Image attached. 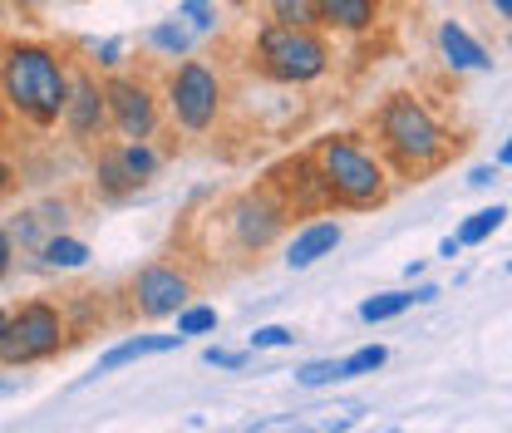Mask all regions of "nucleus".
<instances>
[{
	"label": "nucleus",
	"mask_w": 512,
	"mask_h": 433,
	"mask_svg": "<svg viewBox=\"0 0 512 433\" xmlns=\"http://www.w3.org/2000/svg\"><path fill=\"white\" fill-rule=\"evenodd\" d=\"M0 84L10 94V104L30 119V124H55L64 114V99H69V79H64L60 60L40 45H15L5 55L0 69Z\"/></svg>",
	"instance_id": "nucleus-1"
},
{
	"label": "nucleus",
	"mask_w": 512,
	"mask_h": 433,
	"mask_svg": "<svg viewBox=\"0 0 512 433\" xmlns=\"http://www.w3.org/2000/svg\"><path fill=\"white\" fill-rule=\"evenodd\" d=\"M380 133H384V143L394 148V158L409 163V168H429V163L444 158V128L434 124V114L419 99H409V94H399V99L384 104Z\"/></svg>",
	"instance_id": "nucleus-2"
},
{
	"label": "nucleus",
	"mask_w": 512,
	"mask_h": 433,
	"mask_svg": "<svg viewBox=\"0 0 512 433\" xmlns=\"http://www.w3.org/2000/svg\"><path fill=\"white\" fill-rule=\"evenodd\" d=\"M320 178H325V187H330L335 197H345V202H355V207H370V202L384 197L380 163H375L365 148H355L350 138L320 143Z\"/></svg>",
	"instance_id": "nucleus-3"
},
{
	"label": "nucleus",
	"mask_w": 512,
	"mask_h": 433,
	"mask_svg": "<svg viewBox=\"0 0 512 433\" xmlns=\"http://www.w3.org/2000/svg\"><path fill=\"white\" fill-rule=\"evenodd\" d=\"M256 45H261L266 74H276L286 84H306V79L325 74V45L306 25H266Z\"/></svg>",
	"instance_id": "nucleus-4"
},
{
	"label": "nucleus",
	"mask_w": 512,
	"mask_h": 433,
	"mask_svg": "<svg viewBox=\"0 0 512 433\" xmlns=\"http://www.w3.org/2000/svg\"><path fill=\"white\" fill-rule=\"evenodd\" d=\"M60 335H64L60 310L45 306V301H30V306H20L5 320V330H0V360H5V365L45 360V355L60 350Z\"/></svg>",
	"instance_id": "nucleus-5"
},
{
	"label": "nucleus",
	"mask_w": 512,
	"mask_h": 433,
	"mask_svg": "<svg viewBox=\"0 0 512 433\" xmlns=\"http://www.w3.org/2000/svg\"><path fill=\"white\" fill-rule=\"evenodd\" d=\"M173 114H178V124L192 128V133H202V128L217 119V79H212V69L207 64H183L178 74H173Z\"/></svg>",
	"instance_id": "nucleus-6"
},
{
	"label": "nucleus",
	"mask_w": 512,
	"mask_h": 433,
	"mask_svg": "<svg viewBox=\"0 0 512 433\" xmlns=\"http://www.w3.org/2000/svg\"><path fill=\"white\" fill-rule=\"evenodd\" d=\"M104 104L114 109V124H119V133H124V138H133V143H143V138L153 133V124H158L153 94H148L143 84H133V79H114V84H109V94H104Z\"/></svg>",
	"instance_id": "nucleus-7"
},
{
	"label": "nucleus",
	"mask_w": 512,
	"mask_h": 433,
	"mask_svg": "<svg viewBox=\"0 0 512 433\" xmlns=\"http://www.w3.org/2000/svg\"><path fill=\"white\" fill-rule=\"evenodd\" d=\"M133 296H138L143 315H178V310L188 306V281L173 266H143Z\"/></svg>",
	"instance_id": "nucleus-8"
},
{
	"label": "nucleus",
	"mask_w": 512,
	"mask_h": 433,
	"mask_svg": "<svg viewBox=\"0 0 512 433\" xmlns=\"http://www.w3.org/2000/svg\"><path fill=\"white\" fill-rule=\"evenodd\" d=\"M232 222H237V237H242V247H266L276 232H281V207L271 202V197H242L237 202V212H232Z\"/></svg>",
	"instance_id": "nucleus-9"
},
{
	"label": "nucleus",
	"mask_w": 512,
	"mask_h": 433,
	"mask_svg": "<svg viewBox=\"0 0 512 433\" xmlns=\"http://www.w3.org/2000/svg\"><path fill=\"white\" fill-rule=\"evenodd\" d=\"M64 119H69V133H74V138H94V133L104 128V94H99V84H94L89 74L74 79V89H69V99H64Z\"/></svg>",
	"instance_id": "nucleus-10"
},
{
	"label": "nucleus",
	"mask_w": 512,
	"mask_h": 433,
	"mask_svg": "<svg viewBox=\"0 0 512 433\" xmlns=\"http://www.w3.org/2000/svg\"><path fill=\"white\" fill-rule=\"evenodd\" d=\"M183 345V335H138V340H124V345H114L99 365H94V374H114L124 370V365H133V360H148V355H168V350H178Z\"/></svg>",
	"instance_id": "nucleus-11"
},
{
	"label": "nucleus",
	"mask_w": 512,
	"mask_h": 433,
	"mask_svg": "<svg viewBox=\"0 0 512 433\" xmlns=\"http://www.w3.org/2000/svg\"><path fill=\"white\" fill-rule=\"evenodd\" d=\"M335 247H340V227H335V222H316V227H306V232L291 242L286 266H291V271H306V266H316L320 256H330Z\"/></svg>",
	"instance_id": "nucleus-12"
},
{
	"label": "nucleus",
	"mask_w": 512,
	"mask_h": 433,
	"mask_svg": "<svg viewBox=\"0 0 512 433\" xmlns=\"http://www.w3.org/2000/svg\"><path fill=\"white\" fill-rule=\"evenodd\" d=\"M439 45H444V55H448L453 69H488V64H493L488 60V50H483L458 20H448L444 30H439Z\"/></svg>",
	"instance_id": "nucleus-13"
},
{
	"label": "nucleus",
	"mask_w": 512,
	"mask_h": 433,
	"mask_svg": "<svg viewBox=\"0 0 512 433\" xmlns=\"http://www.w3.org/2000/svg\"><path fill=\"white\" fill-rule=\"evenodd\" d=\"M311 10L340 30H365L375 20V0H311Z\"/></svg>",
	"instance_id": "nucleus-14"
},
{
	"label": "nucleus",
	"mask_w": 512,
	"mask_h": 433,
	"mask_svg": "<svg viewBox=\"0 0 512 433\" xmlns=\"http://www.w3.org/2000/svg\"><path fill=\"white\" fill-rule=\"evenodd\" d=\"M503 217H508V207H483V212H473L468 222H463V232H458V247H473V242H488L498 227H503Z\"/></svg>",
	"instance_id": "nucleus-15"
},
{
	"label": "nucleus",
	"mask_w": 512,
	"mask_h": 433,
	"mask_svg": "<svg viewBox=\"0 0 512 433\" xmlns=\"http://www.w3.org/2000/svg\"><path fill=\"white\" fill-rule=\"evenodd\" d=\"M40 256H45L50 266L74 271V266H84V261H89V247H84V242H74V237H50V242L40 247Z\"/></svg>",
	"instance_id": "nucleus-16"
},
{
	"label": "nucleus",
	"mask_w": 512,
	"mask_h": 433,
	"mask_svg": "<svg viewBox=\"0 0 512 433\" xmlns=\"http://www.w3.org/2000/svg\"><path fill=\"white\" fill-rule=\"evenodd\" d=\"M99 187H104L109 197H124V192H133V187H138V178L124 168V158H119V153H109V158L99 163Z\"/></svg>",
	"instance_id": "nucleus-17"
},
{
	"label": "nucleus",
	"mask_w": 512,
	"mask_h": 433,
	"mask_svg": "<svg viewBox=\"0 0 512 433\" xmlns=\"http://www.w3.org/2000/svg\"><path fill=\"white\" fill-rule=\"evenodd\" d=\"M409 306H414V291H389V296L365 301V306H360V320H370V325H375V320H394L399 310H409Z\"/></svg>",
	"instance_id": "nucleus-18"
},
{
	"label": "nucleus",
	"mask_w": 512,
	"mask_h": 433,
	"mask_svg": "<svg viewBox=\"0 0 512 433\" xmlns=\"http://www.w3.org/2000/svg\"><path fill=\"white\" fill-rule=\"evenodd\" d=\"M153 45H158L163 55H188L192 50V30L173 25V20H163V25H153Z\"/></svg>",
	"instance_id": "nucleus-19"
},
{
	"label": "nucleus",
	"mask_w": 512,
	"mask_h": 433,
	"mask_svg": "<svg viewBox=\"0 0 512 433\" xmlns=\"http://www.w3.org/2000/svg\"><path fill=\"white\" fill-rule=\"evenodd\" d=\"M384 360H389V355H384L380 345H365V350H355V355H350V360L340 365V379H355V374H370V370H380Z\"/></svg>",
	"instance_id": "nucleus-20"
},
{
	"label": "nucleus",
	"mask_w": 512,
	"mask_h": 433,
	"mask_svg": "<svg viewBox=\"0 0 512 433\" xmlns=\"http://www.w3.org/2000/svg\"><path fill=\"white\" fill-rule=\"evenodd\" d=\"M212 325H217V310L212 306H192L178 315V335H183V340H188V335H207Z\"/></svg>",
	"instance_id": "nucleus-21"
},
{
	"label": "nucleus",
	"mask_w": 512,
	"mask_h": 433,
	"mask_svg": "<svg viewBox=\"0 0 512 433\" xmlns=\"http://www.w3.org/2000/svg\"><path fill=\"white\" fill-rule=\"evenodd\" d=\"M119 158H124V168L133 173V178H138V183H143V178H148V173L158 168V158H153V153H148L143 143H128V148H119Z\"/></svg>",
	"instance_id": "nucleus-22"
},
{
	"label": "nucleus",
	"mask_w": 512,
	"mask_h": 433,
	"mask_svg": "<svg viewBox=\"0 0 512 433\" xmlns=\"http://www.w3.org/2000/svg\"><path fill=\"white\" fill-rule=\"evenodd\" d=\"M271 10H276L281 25H311V20H316L311 0H271Z\"/></svg>",
	"instance_id": "nucleus-23"
},
{
	"label": "nucleus",
	"mask_w": 512,
	"mask_h": 433,
	"mask_svg": "<svg viewBox=\"0 0 512 433\" xmlns=\"http://www.w3.org/2000/svg\"><path fill=\"white\" fill-rule=\"evenodd\" d=\"M296 379H301L306 389H320V384H335V379H340V365H335V360H316V365L296 370Z\"/></svg>",
	"instance_id": "nucleus-24"
},
{
	"label": "nucleus",
	"mask_w": 512,
	"mask_h": 433,
	"mask_svg": "<svg viewBox=\"0 0 512 433\" xmlns=\"http://www.w3.org/2000/svg\"><path fill=\"white\" fill-rule=\"evenodd\" d=\"M183 20H188L197 35H207V30L217 25V15H212V0H183Z\"/></svg>",
	"instance_id": "nucleus-25"
},
{
	"label": "nucleus",
	"mask_w": 512,
	"mask_h": 433,
	"mask_svg": "<svg viewBox=\"0 0 512 433\" xmlns=\"http://www.w3.org/2000/svg\"><path fill=\"white\" fill-rule=\"evenodd\" d=\"M252 345L256 350H276V345H291V330L286 325H261L252 335Z\"/></svg>",
	"instance_id": "nucleus-26"
},
{
	"label": "nucleus",
	"mask_w": 512,
	"mask_h": 433,
	"mask_svg": "<svg viewBox=\"0 0 512 433\" xmlns=\"http://www.w3.org/2000/svg\"><path fill=\"white\" fill-rule=\"evenodd\" d=\"M202 360H207V365H222V370H237V365H242L247 355H237V350H217V345H212V350H207Z\"/></svg>",
	"instance_id": "nucleus-27"
},
{
	"label": "nucleus",
	"mask_w": 512,
	"mask_h": 433,
	"mask_svg": "<svg viewBox=\"0 0 512 433\" xmlns=\"http://www.w3.org/2000/svg\"><path fill=\"white\" fill-rule=\"evenodd\" d=\"M5 271H10V237L0 232V276H5Z\"/></svg>",
	"instance_id": "nucleus-28"
},
{
	"label": "nucleus",
	"mask_w": 512,
	"mask_h": 433,
	"mask_svg": "<svg viewBox=\"0 0 512 433\" xmlns=\"http://www.w3.org/2000/svg\"><path fill=\"white\" fill-rule=\"evenodd\" d=\"M468 183H473V187H488V183H493V168H473V178H468Z\"/></svg>",
	"instance_id": "nucleus-29"
},
{
	"label": "nucleus",
	"mask_w": 512,
	"mask_h": 433,
	"mask_svg": "<svg viewBox=\"0 0 512 433\" xmlns=\"http://www.w3.org/2000/svg\"><path fill=\"white\" fill-rule=\"evenodd\" d=\"M5 187H10V163L0 158V192H5Z\"/></svg>",
	"instance_id": "nucleus-30"
},
{
	"label": "nucleus",
	"mask_w": 512,
	"mask_h": 433,
	"mask_svg": "<svg viewBox=\"0 0 512 433\" xmlns=\"http://www.w3.org/2000/svg\"><path fill=\"white\" fill-rule=\"evenodd\" d=\"M493 10H498V15L508 20V15H512V0H493Z\"/></svg>",
	"instance_id": "nucleus-31"
},
{
	"label": "nucleus",
	"mask_w": 512,
	"mask_h": 433,
	"mask_svg": "<svg viewBox=\"0 0 512 433\" xmlns=\"http://www.w3.org/2000/svg\"><path fill=\"white\" fill-rule=\"evenodd\" d=\"M5 320H10V310H0V330H5Z\"/></svg>",
	"instance_id": "nucleus-32"
}]
</instances>
